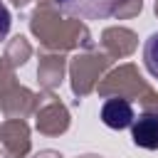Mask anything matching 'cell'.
<instances>
[{
    "mask_svg": "<svg viewBox=\"0 0 158 158\" xmlns=\"http://www.w3.org/2000/svg\"><path fill=\"white\" fill-rule=\"evenodd\" d=\"M62 12L81 20H106L111 17L123 0H54Z\"/></svg>",
    "mask_w": 158,
    "mask_h": 158,
    "instance_id": "cell-1",
    "label": "cell"
},
{
    "mask_svg": "<svg viewBox=\"0 0 158 158\" xmlns=\"http://www.w3.org/2000/svg\"><path fill=\"white\" fill-rule=\"evenodd\" d=\"M133 109H131V104L126 101V99H118V96H114V99H106L104 101V106H101V121L109 126V128H116V131H121V128H128L131 123H133Z\"/></svg>",
    "mask_w": 158,
    "mask_h": 158,
    "instance_id": "cell-2",
    "label": "cell"
},
{
    "mask_svg": "<svg viewBox=\"0 0 158 158\" xmlns=\"http://www.w3.org/2000/svg\"><path fill=\"white\" fill-rule=\"evenodd\" d=\"M131 136H133L136 146L156 151L158 148V116L156 114H141L138 118H133Z\"/></svg>",
    "mask_w": 158,
    "mask_h": 158,
    "instance_id": "cell-3",
    "label": "cell"
},
{
    "mask_svg": "<svg viewBox=\"0 0 158 158\" xmlns=\"http://www.w3.org/2000/svg\"><path fill=\"white\" fill-rule=\"evenodd\" d=\"M143 64L158 79V32H153L143 44Z\"/></svg>",
    "mask_w": 158,
    "mask_h": 158,
    "instance_id": "cell-4",
    "label": "cell"
},
{
    "mask_svg": "<svg viewBox=\"0 0 158 158\" xmlns=\"http://www.w3.org/2000/svg\"><path fill=\"white\" fill-rule=\"evenodd\" d=\"M10 25H12V17H10V10L0 2V42L7 37V32H10Z\"/></svg>",
    "mask_w": 158,
    "mask_h": 158,
    "instance_id": "cell-5",
    "label": "cell"
}]
</instances>
